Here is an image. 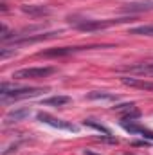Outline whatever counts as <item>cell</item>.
<instances>
[{"mask_svg": "<svg viewBox=\"0 0 153 155\" xmlns=\"http://www.w3.org/2000/svg\"><path fill=\"white\" fill-rule=\"evenodd\" d=\"M43 92V88H22V87H11L7 83H4L0 87V96L2 101H9V99H25V97H34Z\"/></svg>", "mask_w": 153, "mask_h": 155, "instance_id": "obj_1", "label": "cell"}, {"mask_svg": "<svg viewBox=\"0 0 153 155\" xmlns=\"http://www.w3.org/2000/svg\"><path fill=\"white\" fill-rule=\"evenodd\" d=\"M54 72L52 67H31V69H20L13 72L15 79H34V78H45Z\"/></svg>", "mask_w": 153, "mask_h": 155, "instance_id": "obj_2", "label": "cell"}, {"mask_svg": "<svg viewBox=\"0 0 153 155\" xmlns=\"http://www.w3.org/2000/svg\"><path fill=\"white\" fill-rule=\"evenodd\" d=\"M36 117H38V121L49 124V126H52V128L67 130V132H77L76 124H72V123H69V121H63V119H58V117H52V116H49V114H45V112H40Z\"/></svg>", "mask_w": 153, "mask_h": 155, "instance_id": "obj_3", "label": "cell"}, {"mask_svg": "<svg viewBox=\"0 0 153 155\" xmlns=\"http://www.w3.org/2000/svg\"><path fill=\"white\" fill-rule=\"evenodd\" d=\"M119 22H124V20H106V22H103V20H86V22L77 24V29H81V31H97V29H106V27L119 24Z\"/></svg>", "mask_w": 153, "mask_h": 155, "instance_id": "obj_4", "label": "cell"}, {"mask_svg": "<svg viewBox=\"0 0 153 155\" xmlns=\"http://www.w3.org/2000/svg\"><path fill=\"white\" fill-rule=\"evenodd\" d=\"M97 45H86V47H60V49H49V51H43L40 52V56H69V54H74L79 51H85V49H96Z\"/></svg>", "mask_w": 153, "mask_h": 155, "instance_id": "obj_5", "label": "cell"}, {"mask_svg": "<svg viewBox=\"0 0 153 155\" xmlns=\"http://www.w3.org/2000/svg\"><path fill=\"white\" fill-rule=\"evenodd\" d=\"M115 110L122 116V121H133L141 116V110L133 105V103H124V105H117Z\"/></svg>", "mask_w": 153, "mask_h": 155, "instance_id": "obj_6", "label": "cell"}, {"mask_svg": "<svg viewBox=\"0 0 153 155\" xmlns=\"http://www.w3.org/2000/svg\"><path fill=\"white\" fill-rule=\"evenodd\" d=\"M121 126H122L126 132H130V134H139V135H142V137L153 141V132L148 130V128H144V126H139V124H135V123H132V121H130V123L121 121Z\"/></svg>", "mask_w": 153, "mask_h": 155, "instance_id": "obj_7", "label": "cell"}, {"mask_svg": "<svg viewBox=\"0 0 153 155\" xmlns=\"http://www.w3.org/2000/svg\"><path fill=\"white\" fill-rule=\"evenodd\" d=\"M153 9V0H141V2H130L122 7L126 13H141V11H151Z\"/></svg>", "mask_w": 153, "mask_h": 155, "instance_id": "obj_8", "label": "cell"}, {"mask_svg": "<svg viewBox=\"0 0 153 155\" xmlns=\"http://www.w3.org/2000/svg\"><path fill=\"white\" fill-rule=\"evenodd\" d=\"M121 81L128 87H135V88H142V90H153V81L139 79V78H122Z\"/></svg>", "mask_w": 153, "mask_h": 155, "instance_id": "obj_9", "label": "cell"}, {"mask_svg": "<svg viewBox=\"0 0 153 155\" xmlns=\"http://www.w3.org/2000/svg\"><path fill=\"white\" fill-rule=\"evenodd\" d=\"M31 114V110H27V108H16V110H11L7 116H5V124H9V123H16V121H22V119H25V117Z\"/></svg>", "mask_w": 153, "mask_h": 155, "instance_id": "obj_10", "label": "cell"}, {"mask_svg": "<svg viewBox=\"0 0 153 155\" xmlns=\"http://www.w3.org/2000/svg\"><path fill=\"white\" fill-rule=\"evenodd\" d=\"M45 107H63L67 103H70V97L69 96H52L49 99H43L41 101Z\"/></svg>", "mask_w": 153, "mask_h": 155, "instance_id": "obj_11", "label": "cell"}, {"mask_svg": "<svg viewBox=\"0 0 153 155\" xmlns=\"http://www.w3.org/2000/svg\"><path fill=\"white\" fill-rule=\"evenodd\" d=\"M88 99H103V101H117L119 97L115 94H110V92H99V90H94L86 96Z\"/></svg>", "mask_w": 153, "mask_h": 155, "instance_id": "obj_12", "label": "cell"}, {"mask_svg": "<svg viewBox=\"0 0 153 155\" xmlns=\"http://www.w3.org/2000/svg\"><path fill=\"white\" fill-rule=\"evenodd\" d=\"M130 35H139V36H153V25H139L132 27Z\"/></svg>", "mask_w": 153, "mask_h": 155, "instance_id": "obj_13", "label": "cell"}, {"mask_svg": "<svg viewBox=\"0 0 153 155\" xmlns=\"http://www.w3.org/2000/svg\"><path fill=\"white\" fill-rule=\"evenodd\" d=\"M83 124H85V126H90V128H94V130H97V132H103L105 135H110V130H108L106 126H103V124H99V123H96V121H92V119H85Z\"/></svg>", "mask_w": 153, "mask_h": 155, "instance_id": "obj_14", "label": "cell"}, {"mask_svg": "<svg viewBox=\"0 0 153 155\" xmlns=\"http://www.w3.org/2000/svg\"><path fill=\"white\" fill-rule=\"evenodd\" d=\"M85 155H97V153H94V152H85Z\"/></svg>", "mask_w": 153, "mask_h": 155, "instance_id": "obj_15", "label": "cell"}]
</instances>
